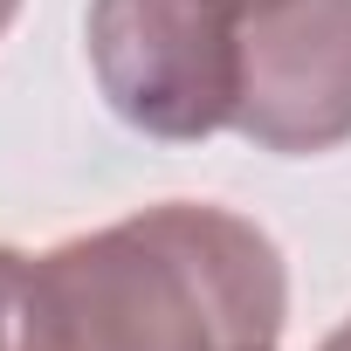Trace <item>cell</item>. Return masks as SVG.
<instances>
[{
    "label": "cell",
    "mask_w": 351,
    "mask_h": 351,
    "mask_svg": "<svg viewBox=\"0 0 351 351\" xmlns=\"http://www.w3.org/2000/svg\"><path fill=\"white\" fill-rule=\"evenodd\" d=\"M49 351H276L282 248L207 200H165L35 255Z\"/></svg>",
    "instance_id": "1"
},
{
    "label": "cell",
    "mask_w": 351,
    "mask_h": 351,
    "mask_svg": "<svg viewBox=\"0 0 351 351\" xmlns=\"http://www.w3.org/2000/svg\"><path fill=\"white\" fill-rule=\"evenodd\" d=\"M234 28L228 0H90V69L110 110L165 145H200L234 124Z\"/></svg>",
    "instance_id": "2"
},
{
    "label": "cell",
    "mask_w": 351,
    "mask_h": 351,
    "mask_svg": "<svg viewBox=\"0 0 351 351\" xmlns=\"http://www.w3.org/2000/svg\"><path fill=\"white\" fill-rule=\"evenodd\" d=\"M234 131L310 158L351 138V0H255L234 28Z\"/></svg>",
    "instance_id": "3"
},
{
    "label": "cell",
    "mask_w": 351,
    "mask_h": 351,
    "mask_svg": "<svg viewBox=\"0 0 351 351\" xmlns=\"http://www.w3.org/2000/svg\"><path fill=\"white\" fill-rule=\"evenodd\" d=\"M0 351H49L35 255H21V248H0Z\"/></svg>",
    "instance_id": "4"
},
{
    "label": "cell",
    "mask_w": 351,
    "mask_h": 351,
    "mask_svg": "<svg viewBox=\"0 0 351 351\" xmlns=\"http://www.w3.org/2000/svg\"><path fill=\"white\" fill-rule=\"evenodd\" d=\"M324 351H351V324H344V330H330V337H324Z\"/></svg>",
    "instance_id": "5"
},
{
    "label": "cell",
    "mask_w": 351,
    "mask_h": 351,
    "mask_svg": "<svg viewBox=\"0 0 351 351\" xmlns=\"http://www.w3.org/2000/svg\"><path fill=\"white\" fill-rule=\"evenodd\" d=\"M14 14H21V0H0V35L14 28Z\"/></svg>",
    "instance_id": "6"
},
{
    "label": "cell",
    "mask_w": 351,
    "mask_h": 351,
    "mask_svg": "<svg viewBox=\"0 0 351 351\" xmlns=\"http://www.w3.org/2000/svg\"><path fill=\"white\" fill-rule=\"evenodd\" d=\"M228 8H255V0H228Z\"/></svg>",
    "instance_id": "7"
}]
</instances>
